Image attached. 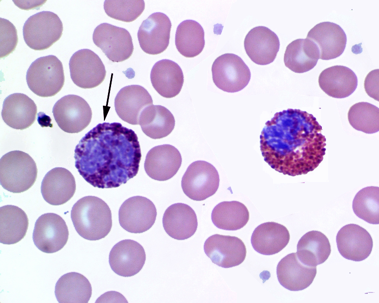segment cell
Segmentation results:
<instances>
[{
	"mask_svg": "<svg viewBox=\"0 0 379 303\" xmlns=\"http://www.w3.org/2000/svg\"><path fill=\"white\" fill-rule=\"evenodd\" d=\"M311 114L300 109L277 112L260 136L264 160L275 170L294 176L314 170L325 155L326 139Z\"/></svg>",
	"mask_w": 379,
	"mask_h": 303,
	"instance_id": "1",
	"label": "cell"
},
{
	"mask_svg": "<svg viewBox=\"0 0 379 303\" xmlns=\"http://www.w3.org/2000/svg\"><path fill=\"white\" fill-rule=\"evenodd\" d=\"M141 157L137 134L119 123L99 124L85 134L74 150L80 175L101 189L118 187L135 176Z\"/></svg>",
	"mask_w": 379,
	"mask_h": 303,
	"instance_id": "2",
	"label": "cell"
},
{
	"mask_svg": "<svg viewBox=\"0 0 379 303\" xmlns=\"http://www.w3.org/2000/svg\"><path fill=\"white\" fill-rule=\"evenodd\" d=\"M71 218L78 234L89 240L105 237L112 227L109 206L96 196H88L79 199L71 209Z\"/></svg>",
	"mask_w": 379,
	"mask_h": 303,
	"instance_id": "3",
	"label": "cell"
},
{
	"mask_svg": "<svg viewBox=\"0 0 379 303\" xmlns=\"http://www.w3.org/2000/svg\"><path fill=\"white\" fill-rule=\"evenodd\" d=\"M37 172L34 160L23 152H9L0 159V184L10 192L20 193L29 190L36 180Z\"/></svg>",
	"mask_w": 379,
	"mask_h": 303,
	"instance_id": "4",
	"label": "cell"
},
{
	"mask_svg": "<svg viewBox=\"0 0 379 303\" xmlns=\"http://www.w3.org/2000/svg\"><path fill=\"white\" fill-rule=\"evenodd\" d=\"M30 90L41 97H52L62 88L65 76L62 62L55 55L40 57L34 61L26 72Z\"/></svg>",
	"mask_w": 379,
	"mask_h": 303,
	"instance_id": "5",
	"label": "cell"
},
{
	"mask_svg": "<svg viewBox=\"0 0 379 303\" xmlns=\"http://www.w3.org/2000/svg\"><path fill=\"white\" fill-rule=\"evenodd\" d=\"M63 30V23L56 14L41 11L26 20L22 32L24 40L30 48L43 50L60 39Z\"/></svg>",
	"mask_w": 379,
	"mask_h": 303,
	"instance_id": "6",
	"label": "cell"
},
{
	"mask_svg": "<svg viewBox=\"0 0 379 303\" xmlns=\"http://www.w3.org/2000/svg\"><path fill=\"white\" fill-rule=\"evenodd\" d=\"M218 171L210 163L197 161L191 164L181 180L184 193L190 199L202 201L215 193L219 186Z\"/></svg>",
	"mask_w": 379,
	"mask_h": 303,
	"instance_id": "7",
	"label": "cell"
},
{
	"mask_svg": "<svg viewBox=\"0 0 379 303\" xmlns=\"http://www.w3.org/2000/svg\"><path fill=\"white\" fill-rule=\"evenodd\" d=\"M211 71L215 85L228 93L242 90L251 78L248 67L239 56L232 53L224 54L216 58Z\"/></svg>",
	"mask_w": 379,
	"mask_h": 303,
	"instance_id": "8",
	"label": "cell"
},
{
	"mask_svg": "<svg viewBox=\"0 0 379 303\" xmlns=\"http://www.w3.org/2000/svg\"><path fill=\"white\" fill-rule=\"evenodd\" d=\"M52 113L59 127L64 132L77 133L90 123L92 112L88 103L75 95H68L54 105Z\"/></svg>",
	"mask_w": 379,
	"mask_h": 303,
	"instance_id": "9",
	"label": "cell"
},
{
	"mask_svg": "<svg viewBox=\"0 0 379 303\" xmlns=\"http://www.w3.org/2000/svg\"><path fill=\"white\" fill-rule=\"evenodd\" d=\"M93 41L113 62L127 59L133 51L132 38L128 31L107 23H101L95 28Z\"/></svg>",
	"mask_w": 379,
	"mask_h": 303,
	"instance_id": "10",
	"label": "cell"
},
{
	"mask_svg": "<svg viewBox=\"0 0 379 303\" xmlns=\"http://www.w3.org/2000/svg\"><path fill=\"white\" fill-rule=\"evenodd\" d=\"M69 236L67 226L63 219L54 213L41 215L36 220L33 233L35 245L45 253H53L66 244Z\"/></svg>",
	"mask_w": 379,
	"mask_h": 303,
	"instance_id": "11",
	"label": "cell"
},
{
	"mask_svg": "<svg viewBox=\"0 0 379 303\" xmlns=\"http://www.w3.org/2000/svg\"><path fill=\"white\" fill-rule=\"evenodd\" d=\"M69 66L72 81L83 88L98 86L106 75L105 67L100 57L88 49L75 52L70 59Z\"/></svg>",
	"mask_w": 379,
	"mask_h": 303,
	"instance_id": "12",
	"label": "cell"
},
{
	"mask_svg": "<svg viewBox=\"0 0 379 303\" xmlns=\"http://www.w3.org/2000/svg\"><path fill=\"white\" fill-rule=\"evenodd\" d=\"M157 211L154 203L140 196L126 200L119 210V222L126 231L141 233L148 230L155 223Z\"/></svg>",
	"mask_w": 379,
	"mask_h": 303,
	"instance_id": "13",
	"label": "cell"
},
{
	"mask_svg": "<svg viewBox=\"0 0 379 303\" xmlns=\"http://www.w3.org/2000/svg\"><path fill=\"white\" fill-rule=\"evenodd\" d=\"M204 250L213 263L224 268L240 264L247 254L245 245L240 238L218 234L206 240Z\"/></svg>",
	"mask_w": 379,
	"mask_h": 303,
	"instance_id": "14",
	"label": "cell"
},
{
	"mask_svg": "<svg viewBox=\"0 0 379 303\" xmlns=\"http://www.w3.org/2000/svg\"><path fill=\"white\" fill-rule=\"evenodd\" d=\"M171 22L164 13L156 12L144 20L138 32L141 49L152 55L162 53L168 47L170 38Z\"/></svg>",
	"mask_w": 379,
	"mask_h": 303,
	"instance_id": "15",
	"label": "cell"
},
{
	"mask_svg": "<svg viewBox=\"0 0 379 303\" xmlns=\"http://www.w3.org/2000/svg\"><path fill=\"white\" fill-rule=\"evenodd\" d=\"M109 259L114 272L120 276L129 277L142 269L145 262L146 253L143 247L136 241L124 239L112 248Z\"/></svg>",
	"mask_w": 379,
	"mask_h": 303,
	"instance_id": "16",
	"label": "cell"
},
{
	"mask_svg": "<svg viewBox=\"0 0 379 303\" xmlns=\"http://www.w3.org/2000/svg\"><path fill=\"white\" fill-rule=\"evenodd\" d=\"M339 252L345 259L361 261L370 254L373 240L369 233L358 225L350 224L342 227L336 236Z\"/></svg>",
	"mask_w": 379,
	"mask_h": 303,
	"instance_id": "17",
	"label": "cell"
},
{
	"mask_svg": "<svg viewBox=\"0 0 379 303\" xmlns=\"http://www.w3.org/2000/svg\"><path fill=\"white\" fill-rule=\"evenodd\" d=\"M182 163L179 150L174 146L163 144L152 148L147 153L145 170L151 178L165 181L174 176Z\"/></svg>",
	"mask_w": 379,
	"mask_h": 303,
	"instance_id": "18",
	"label": "cell"
},
{
	"mask_svg": "<svg viewBox=\"0 0 379 303\" xmlns=\"http://www.w3.org/2000/svg\"><path fill=\"white\" fill-rule=\"evenodd\" d=\"M316 46L319 58L329 60L342 54L346 44V36L338 24L323 22L315 25L308 32L307 38Z\"/></svg>",
	"mask_w": 379,
	"mask_h": 303,
	"instance_id": "19",
	"label": "cell"
},
{
	"mask_svg": "<svg viewBox=\"0 0 379 303\" xmlns=\"http://www.w3.org/2000/svg\"><path fill=\"white\" fill-rule=\"evenodd\" d=\"M246 52L256 64L268 65L276 57L280 48L277 35L268 28L259 26L249 31L244 41Z\"/></svg>",
	"mask_w": 379,
	"mask_h": 303,
	"instance_id": "20",
	"label": "cell"
},
{
	"mask_svg": "<svg viewBox=\"0 0 379 303\" xmlns=\"http://www.w3.org/2000/svg\"><path fill=\"white\" fill-rule=\"evenodd\" d=\"M153 105L148 92L139 85L121 88L115 99V108L119 117L131 125H139L140 115L147 107Z\"/></svg>",
	"mask_w": 379,
	"mask_h": 303,
	"instance_id": "21",
	"label": "cell"
},
{
	"mask_svg": "<svg viewBox=\"0 0 379 303\" xmlns=\"http://www.w3.org/2000/svg\"><path fill=\"white\" fill-rule=\"evenodd\" d=\"M316 274V267L302 263L296 253H290L279 262L277 275L280 284L290 291H300L309 287Z\"/></svg>",
	"mask_w": 379,
	"mask_h": 303,
	"instance_id": "22",
	"label": "cell"
},
{
	"mask_svg": "<svg viewBox=\"0 0 379 303\" xmlns=\"http://www.w3.org/2000/svg\"><path fill=\"white\" fill-rule=\"evenodd\" d=\"M76 190L72 174L63 167L51 169L44 176L41 186L43 199L52 205L63 204L74 195Z\"/></svg>",
	"mask_w": 379,
	"mask_h": 303,
	"instance_id": "23",
	"label": "cell"
},
{
	"mask_svg": "<svg viewBox=\"0 0 379 303\" xmlns=\"http://www.w3.org/2000/svg\"><path fill=\"white\" fill-rule=\"evenodd\" d=\"M37 111V106L33 100L23 94L14 93L5 99L1 114L8 126L22 130L34 123Z\"/></svg>",
	"mask_w": 379,
	"mask_h": 303,
	"instance_id": "24",
	"label": "cell"
},
{
	"mask_svg": "<svg viewBox=\"0 0 379 303\" xmlns=\"http://www.w3.org/2000/svg\"><path fill=\"white\" fill-rule=\"evenodd\" d=\"M163 227L171 237L184 240L193 236L198 227L196 214L187 204L177 203L170 205L164 213Z\"/></svg>",
	"mask_w": 379,
	"mask_h": 303,
	"instance_id": "25",
	"label": "cell"
},
{
	"mask_svg": "<svg viewBox=\"0 0 379 303\" xmlns=\"http://www.w3.org/2000/svg\"><path fill=\"white\" fill-rule=\"evenodd\" d=\"M150 79L155 90L162 97L171 98L180 93L184 76L180 66L170 59H162L153 66Z\"/></svg>",
	"mask_w": 379,
	"mask_h": 303,
	"instance_id": "26",
	"label": "cell"
},
{
	"mask_svg": "<svg viewBox=\"0 0 379 303\" xmlns=\"http://www.w3.org/2000/svg\"><path fill=\"white\" fill-rule=\"evenodd\" d=\"M290 234L284 225L274 222L257 226L251 236V244L258 253L271 255L279 253L288 244Z\"/></svg>",
	"mask_w": 379,
	"mask_h": 303,
	"instance_id": "27",
	"label": "cell"
},
{
	"mask_svg": "<svg viewBox=\"0 0 379 303\" xmlns=\"http://www.w3.org/2000/svg\"><path fill=\"white\" fill-rule=\"evenodd\" d=\"M321 89L328 96L344 98L356 90L358 79L350 69L343 66H334L323 70L318 78Z\"/></svg>",
	"mask_w": 379,
	"mask_h": 303,
	"instance_id": "28",
	"label": "cell"
},
{
	"mask_svg": "<svg viewBox=\"0 0 379 303\" xmlns=\"http://www.w3.org/2000/svg\"><path fill=\"white\" fill-rule=\"evenodd\" d=\"M331 245L327 237L318 231L304 234L297 245L296 253L300 261L306 265L316 267L324 262L330 255Z\"/></svg>",
	"mask_w": 379,
	"mask_h": 303,
	"instance_id": "29",
	"label": "cell"
},
{
	"mask_svg": "<svg viewBox=\"0 0 379 303\" xmlns=\"http://www.w3.org/2000/svg\"><path fill=\"white\" fill-rule=\"evenodd\" d=\"M319 58L318 50L313 42L307 38L298 39L287 46L284 62L290 70L302 73L313 69Z\"/></svg>",
	"mask_w": 379,
	"mask_h": 303,
	"instance_id": "30",
	"label": "cell"
},
{
	"mask_svg": "<svg viewBox=\"0 0 379 303\" xmlns=\"http://www.w3.org/2000/svg\"><path fill=\"white\" fill-rule=\"evenodd\" d=\"M55 293L59 303H87L92 295V287L85 276L71 272L60 278Z\"/></svg>",
	"mask_w": 379,
	"mask_h": 303,
	"instance_id": "31",
	"label": "cell"
},
{
	"mask_svg": "<svg viewBox=\"0 0 379 303\" xmlns=\"http://www.w3.org/2000/svg\"><path fill=\"white\" fill-rule=\"evenodd\" d=\"M29 219L18 206L7 205L0 207V243L12 245L20 241L26 235Z\"/></svg>",
	"mask_w": 379,
	"mask_h": 303,
	"instance_id": "32",
	"label": "cell"
},
{
	"mask_svg": "<svg viewBox=\"0 0 379 303\" xmlns=\"http://www.w3.org/2000/svg\"><path fill=\"white\" fill-rule=\"evenodd\" d=\"M173 115L161 105H150L142 112L139 121L143 132L151 138L160 139L169 135L175 127Z\"/></svg>",
	"mask_w": 379,
	"mask_h": 303,
	"instance_id": "33",
	"label": "cell"
},
{
	"mask_svg": "<svg viewBox=\"0 0 379 303\" xmlns=\"http://www.w3.org/2000/svg\"><path fill=\"white\" fill-rule=\"evenodd\" d=\"M211 220L219 229L237 230L247 224L249 220V212L247 207L239 201H223L213 209Z\"/></svg>",
	"mask_w": 379,
	"mask_h": 303,
	"instance_id": "34",
	"label": "cell"
},
{
	"mask_svg": "<svg viewBox=\"0 0 379 303\" xmlns=\"http://www.w3.org/2000/svg\"><path fill=\"white\" fill-rule=\"evenodd\" d=\"M175 45L179 52L186 57L199 55L205 45L204 32L202 26L193 20H185L178 26Z\"/></svg>",
	"mask_w": 379,
	"mask_h": 303,
	"instance_id": "35",
	"label": "cell"
},
{
	"mask_svg": "<svg viewBox=\"0 0 379 303\" xmlns=\"http://www.w3.org/2000/svg\"><path fill=\"white\" fill-rule=\"evenodd\" d=\"M353 209L359 218L371 224H378V187L370 186L360 190L353 201Z\"/></svg>",
	"mask_w": 379,
	"mask_h": 303,
	"instance_id": "36",
	"label": "cell"
},
{
	"mask_svg": "<svg viewBox=\"0 0 379 303\" xmlns=\"http://www.w3.org/2000/svg\"><path fill=\"white\" fill-rule=\"evenodd\" d=\"M348 119L356 130L367 134L379 131V109L367 102L355 104L348 112Z\"/></svg>",
	"mask_w": 379,
	"mask_h": 303,
	"instance_id": "37",
	"label": "cell"
},
{
	"mask_svg": "<svg viewBox=\"0 0 379 303\" xmlns=\"http://www.w3.org/2000/svg\"><path fill=\"white\" fill-rule=\"evenodd\" d=\"M144 9L143 0H106L104 2V11L109 17L126 22L136 20Z\"/></svg>",
	"mask_w": 379,
	"mask_h": 303,
	"instance_id": "38",
	"label": "cell"
},
{
	"mask_svg": "<svg viewBox=\"0 0 379 303\" xmlns=\"http://www.w3.org/2000/svg\"><path fill=\"white\" fill-rule=\"evenodd\" d=\"M18 43L17 32L8 20L0 18V57L4 58L15 49Z\"/></svg>",
	"mask_w": 379,
	"mask_h": 303,
	"instance_id": "39",
	"label": "cell"
},
{
	"mask_svg": "<svg viewBox=\"0 0 379 303\" xmlns=\"http://www.w3.org/2000/svg\"><path fill=\"white\" fill-rule=\"evenodd\" d=\"M364 87L370 97L378 101V69L372 71L367 75Z\"/></svg>",
	"mask_w": 379,
	"mask_h": 303,
	"instance_id": "40",
	"label": "cell"
}]
</instances>
